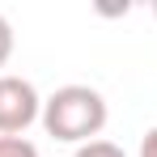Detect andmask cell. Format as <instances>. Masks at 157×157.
I'll return each instance as SVG.
<instances>
[{
	"mask_svg": "<svg viewBox=\"0 0 157 157\" xmlns=\"http://www.w3.org/2000/svg\"><path fill=\"white\" fill-rule=\"evenodd\" d=\"M38 119V94L21 77H0V136H17Z\"/></svg>",
	"mask_w": 157,
	"mask_h": 157,
	"instance_id": "cell-2",
	"label": "cell"
},
{
	"mask_svg": "<svg viewBox=\"0 0 157 157\" xmlns=\"http://www.w3.org/2000/svg\"><path fill=\"white\" fill-rule=\"evenodd\" d=\"M106 123V102L89 85H64L43 106V128L55 140H89Z\"/></svg>",
	"mask_w": 157,
	"mask_h": 157,
	"instance_id": "cell-1",
	"label": "cell"
},
{
	"mask_svg": "<svg viewBox=\"0 0 157 157\" xmlns=\"http://www.w3.org/2000/svg\"><path fill=\"white\" fill-rule=\"evenodd\" d=\"M153 144H157V132H149L144 136V157H153Z\"/></svg>",
	"mask_w": 157,
	"mask_h": 157,
	"instance_id": "cell-6",
	"label": "cell"
},
{
	"mask_svg": "<svg viewBox=\"0 0 157 157\" xmlns=\"http://www.w3.org/2000/svg\"><path fill=\"white\" fill-rule=\"evenodd\" d=\"M0 157H38V149L21 136H0Z\"/></svg>",
	"mask_w": 157,
	"mask_h": 157,
	"instance_id": "cell-3",
	"label": "cell"
},
{
	"mask_svg": "<svg viewBox=\"0 0 157 157\" xmlns=\"http://www.w3.org/2000/svg\"><path fill=\"white\" fill-rule=\"evenodd\" d=\"M77 157H128L119 144H110V140H85L77 149Z\"/></svg>",
	"mask_w": 157,
	"mask_h": 157,
	"instance_id": "cell-4",
	"label": "cell"
},
{
	"mask_svg": "<svg viewBox=\"0 0 157 157\" xmlns=\"http://www.w3.org/2000/svg\"><path fill=\"white\" fill-rule=\"evenodd\" d=\"M9 55H13V30H9V21L0 17V64H4Z\"/></svg>",
	"mask_w": 157,
	"mask_h": 157,
	"instance_id": "cell-5",
	"label": "cell"
}]
</instances>
